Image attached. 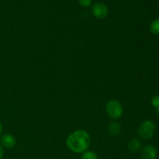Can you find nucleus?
<instances>
[{
  "label": "nucleus",
  "instance_id": "nucleus-7",
  "mask_svg": "<svg viewBox=\"0 0 159 159\" xmlns=\"http://www.w3.org/2000/svg\"><path fill=\"white\" fill-rule=\"evenodd\" d=\"M121 131V126L120 123L113 122L110 124L108 127V132L112 136H117Z\"/></svg>",
  "mask_w": 159,
  "mask_h": 159
},
{
  "label": "nucleus",
  "instance_id": "nucleus-9",
  "mask_svg": "<svg viewBox=\"0 0 159 159\" xmlns=\"http://www.w3.org/2000/svg\"><path fill=\"white\" fill-rule=\"evenodd\" d=\"M150 30L152 34H159V19H156L151 23Z\"/></svg>",
  "mask_w": 159,
  "mask_h": 159
},
{
  "label": "nucleus",
  "instance_id": "nucleus-6",
  "mask_svg": "<svg viewBox=\"0 0 159 159\" xmlns=\"http://www.w3.org/2000/svg\"><path fill=\"white\" fill-rule=\"evenodd\" d=\"M0 142L3 147L6 148H12L16 145V138L12 134H5L0 138Z\"/></svg>",
  "mask_w": 159,
  "mask_h": 159
},
{
  "label": "nucleus",
  "instance_id": "nucleus-4",
  "mask_svg": "<svg viewBox=\"0 0 159 159\" xmlns=\"http://www.w3.org/2000/svg\"><path fill=\"white\" fill-rule=\"evenodd\" d=\"M92 12H93V16L96 17L97 19H104L108 15V8L106 5L103 3H96L94 6H93L92 9Z\"/></svg>",
  "mask_w": 159,
  "mask_h": 159
},
{
  "label": "nucleus",
  "instance_id": "nucleus-5",
  "mask_svg": "<svg viewBox=\"0 0 159 159\" xmlns=\"http://www.w3.org/2000/svg\"><path fill=\"white\" fill-rule=\"evenodd\" d=\"M157 151L152 145H147L141 151V159H155Z\"/></svg>",
  "mask_w": 159,
  "mask_h": 159
},
{
  "label": "nucleus",
  "instance_id": "nucleus-1",
  "mask_svg": "<svg viewBox=\"0 0 159 159\" xmlns=\"http://www.w3.org/2000/svg\"><path fill=\"white\" fill-rule=\"evenodd\" d=\"M66 144L68 148L75 153H83L91 144V138L85 130H78L68 137Z\"/></svg>",
  "mask_w": 159,
  "mask_h": 159
},
{
  "label": "nucleus",
  "instance_id": "nucleus-2",
  "mask_svg": "<svg viewBox=\"0 0 159 159\" xmlns=\"http://www.w3.org/2000/svg\"><path fill=\"white\" fill-rule=\"evenodd\" d=\"M155 132V123L151 120H145L138 127V134L144 140H149L154 136Z\"/></svg>",
  "mask_w": 159,
  "mask_h": 159
},
{
  "label": "nucleus",
  "instance_id": "nucleus-13",
  "mask_svg": "<svg viewBox=\"0 0 159 159\" xmlns=\"http://www.w3.org/2000/svg\"><path fill=\"white\" fill-rule=\"evenodd\" d=\"M2 156H3V149H2V148L0 146V159H2Z\"/></svg>",
  "mask_w": 159,
  "mask_h": 159
},
{
  "label": "nucleus",
  "instance_id": "nucleus-11",
  "mask_svg": "<svg viewBox=\"0 0 159 159\" xmlns=\"http://www.w3.org/2000/svg\"><path fill=\"white\" fill-rule=\"evenodd\" d=\"M152 107H154L155 108H157V107H159V96H155L152 99Z\"/></svg>",
  "mask_w": 159,
  "mask_h": 159
},
{
  "label": "nucleus",
  "instance_id": "nucleus-12",
  "mask_svg": "<svg viewBox=\"0 0 159 159\" xmlns=\"http://www.w3.org/2000/svg\"><path fill=\"white\" fill-rule=\"evenodd\" d=\"M79 2L81 6L83 7H88L92 3V0H79Z\"/></svg>",
  "mask_w": 159,
  "mask_h": 159
},
{
  "label": "nucleus",
  "instance_id": "nucleus-10",
  "mask_svg": "<svg viewBox=\"0 0 159 159\" xmlns=\"http://www.w3.org/2000/svg\"><path fill=\"white\" fill-rule=\"evenodd\" d=\"M82 159H98V156L94 152L92 151H85L83 152L81 157Z\"/></svg>",
  "mask_w": 159,
  "mask_h": 159
},
{
  "label": "nucleus",
  "instance_id": "nucleus-14",
  "mask_svg": "<svg viewBox=\"0 0 159 159\" xmlns=\"http://www.w3.org/2000/svg\"><path fill=\"white\" fill-rule=\"evenodd\" d=\"M2 124L1 121H0V134H2Z\"/></svg>",
  "mask_w": 159,
  "mask_h": 159
},
{
  "label": "nucleus",
  "instance_id": "nucleus-15",
  "mask_svg": "<svg viewBox=\"0 0 159 159\" xmlns=\"http://www.w3.org/2000/svg\"><path fill=\"white\" fill-rule=\"evenodd\" d=\"M155 111H156L157 115L159 116V107H157V108H155Z\"/></svg>",
  "mask_w": 159,
  "mask_h": 159
},
{
  "label": "nucleus",
  "instance_id": "nucleus-3",
  "mask_svg": "<svg viewBox=\"0 0 159 159\" xmlns=\"http://www.w3.org/2000/svg\"><path fill=\"white\" fill-rule=\"evenodd\" d=\"M106 109H107V112L109 116L113 119H118L123 114L122 105L120 102L115 99L109 101L107 102Z\"/></svg>",
  "mask_w": 159,
  "mask_h": 159
},
{
  "label": "nucleus",
  "instance_id": "nucleus-8",
  "mask_svg": "<svg viewBox=\"0 0 159 159\" xmlns=\"http://www.w3.org/2000/svg\"><path fill=\"white\" fill-rule=\"evenodd\" d=\"M141 143L139 140L138 139H132L129 141L128 144H127V148L128 150L131 152H136L141 148Z\"/></svg>",
  "mask_w": 159,
  "mask_h": 159
}]
</instances>
